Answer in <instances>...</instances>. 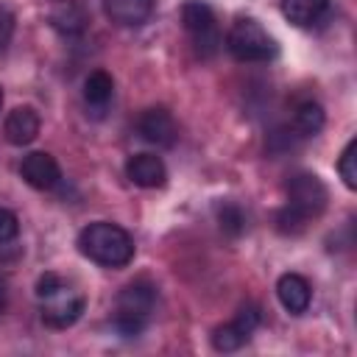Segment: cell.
I'll return each mask as SVG.
<instances>
[{"label": "cell", "instance_id": "6da1fadb", "mask_svg": "<svg viewBox=\"0 0 357 357\" xmlns=\"http://www.w3.org/2000/svg\"><path fill=\"white\" fill-rule=\"evenodd\" d=\"M329 192L315 173H296L287 184V204L276 215V226L284 234H298L312 218L326 209Z\"/></svg>", "mask_w": 357, "mask_h": 357}, {"label": "cell", "instance_id": "7a4b0ae2", "mask_svg": "<svg viewBox=\"0 0 357 357\" xmlns=\"http://www.w3.org/2000/svg\"><path fill=\"white\" fill-rule=\"evenodd\" d=\"M78 251L103 268H126L134 259V240L123 226L109 220H95L81 229Z\"/></svg>", "mask_w": 357, "mask_h": 357}, {"label": "cell", "instance_id": "3957f363", "mask_svg": "<svg viewBox=\"0 0 357 357\" xmlns=\"http://www.w3.org/2000/svg\"><path fill=\"white\" fill-rule=\"evenodd\" d=\"M36 298L42 304V321L50 329H67L73 326L84 310H86V298L81 290H75L67 279H61L59 273L47 271L36 279Z\"/></svg>", "mask_w": 357, "mask_h": 357}, {"label": "cell", "instance_id": "277c9868", "mask_svg": "<svg viewBox=\"0 0 357 357\" xmlns=\"http://www.w3.org/2000/svg\"><path fill=\"white\" fill-rule=\"evenodd\" d=\"M153 307H156V287L151 282L139 279V282L126 284L120 290V296H117V312H114V329H117V335L137 337L145 329Z\"/></svg>", "mask_w": 357, "mask_h": 357}, {"label": "cell", "instance_id": "5b68a950", "mask_svg": "<svg viewBox=\"0 0 357 357\" xmlns=\"http://www.w3.org/2000/svg\"><path fill=\"white\" fill-rule=\"evenodd\" d=\"M226 50L237 61H271L276 56V39L251 17H240L231 22L226 33Z\"/></svg>", "mask_w": 357, "mask_h": 357}, {"label": "cell", "instance_id": "8992f818", "mask_svg": "<svg viewBox=\"0 0 357 357\" xmlns=\"http://www.w3.org/2000/svg\"><path fill=\"white\" fill-rule=\"evenodd\" d=\"M181 25L190 33V39L201 56L218 53L220 33H218V22H215V11L204 0H187L181 6Z\"/></svg>", "mask_w": 357, "mask_h": 357}, {"label": "cell", "instance_id": "52a82bcc", "mask_svg": "<svg viewBox=\"0 0 357 357\" xmlns=\"http://www.w3.org/2000/svg\"><path fill=\"white\" fill-rule=\"evenodd\" d=\"M259 326V307L257 304H245L237 310L234 321L218 326L212 332V346L218 351H237L240 346L248 343V337L254 335V329Z\"/></svg>", "mask_w": 357, "mask_h": 357}, {"label": "cell", "instance_id": "ba28073f", "mask_svg": "<svg viewBox=\"0 0 357 357\" xmlns=\"http://www.w3.org/2000/svg\"><path fill=\"white\" fill-rule=\"evenodd\" d=\"M137 131L145 142L156 145V148H173L178 139V126L173 120V114L165 106H151L139 114L137 120Z\"/></svg>", "mask_w": 357, "mask_h": 357}, {"label": "cell", "instance_id": "9c48e42d", "mask_svg": "<svg viewBox=\"0 0 357 357\" xmlns=\"http://www.w3.org/2000/svg\"><path fill=\"white\" fill-rule=\"evenodd\" d=\"M20 176L33 190H53L61 181V167L47 151H31L20 162Z\"/></svg>", "mask_w": 357, "mask_h": 357}, {"label": "cell", "instance_id": "30bf717a", "mask_svg": "<svg viewBox=\"0 0 357 357\" xmlns=\"http://www.w3.org/2000/svg\"><path fill=\"white\" fill-rule=\"evenodd\" d=\"M39 128H42V120L36 114L33 106H17L8 112L6 123H3V134L11 145L22 148V145H31L36 137H39Z\"/></svg>", "mask_w": 357, "mask_h": 357}, {"label": "cell", "instance_id": "8fae6325", "mask_svg": "<svg viewBox=\"0 0 357 357\" xmlns=\"http://www.w3.org/2000/svg\"><path fill=\"white\" fill-rule=\"evenodd\" d=\"M126 176L131 184L153 190V187H162L167 181V167L156 153H134L126 162Z\"/></svg>", "mask_w": 357, "mask_h": 357}, {"label": "cell", "instance_id": "7c38bea8", "mask_svg": "<svg viewBox=\"0 0 357 357\" xmlns=\"http://www.w3.org/2000/svg\"><path fill=\"white\" fill-rule=\"evenodd\" d=\"M276 298L290 315H301L312 301V287L301 273H282L276 282Z\"/></svg>", "mask_w": 357, "mask_h": 357}, {"label": "cell", "instance_id": "4fadbf2b", "mask_svg": "<svg viewBox=\"0 0 357 357\" xmlns=\"http://www.w3.org/2000/svg\"><path fill=\"white\" fill-rule=\"evenodd\" d=\"M47 20H50L53 31L61 33V36H81L86 31V25H89L86 8L78 0H59V3H53Z\"/></svg>", "mask_w": 357, "mask_h": 357}, {"label": "cell", "instance_id": "5bb4252c", "mask_svg": "<svg viewBox=\"0 0 357 357\" xmlns=\"http://www.w3.org/2000/svg\"><path fill=\"white\" fill-rule=\"evenodd\" d=\"M156 0H103V11L112 22L123 28H139L151 20Z\"/></svg>", "mask_w": 357, "mask_h": 357}, {"label": "cell", "instance_id": "9a60e30c", "mask_svg": "<svg viewBox=\"0 0 357 357\" xmlns=\"http://www.w3.org/2000/svg\"><path fill=\"white\" fill-rule=\"evenodd\" d=\"M329 11V0H282V14L298 28L318 25Z\"/></svg>", "mask_w": 357, "mask_h": 357}, {"label": "cell", "instance_id": "2e32d148", "mask_svg": "<svg viewBox=\"0 0 357 357\" xmlns=\"http://www.w3.org/2000/svg\"><path fill=\"white\" fill-rule=\"evenodd\" d=\"M112 95H114V81H112V75L106 70H95V73L86 75V81H84V100H86V106L103 112L106 103L112 100Z\"/></svg>", "mask_w": 357, "mask_h": 357}, {"label": "cell", "instance_id": "e0dca14e", "mask_svg": "<svg viewBox=\"0 0 357 357\" xmlns=\"http://www.w3.org/2000/svg\"><path fill=\"white\" fill-rule=\"evenodd\" d=\"M324 123H326V114H324V106L318 100H301L296 106V112H293V126H296V131L301 137L321 134Z\"/></svg>", "mask_w": 357, "mask_h": 357}, {"label": "cell", "instance_id": "ac0fdd59", "mask_svg": "<svg viewBox=\"0 0 357 357\" xmlns=\"http://www.w3.org/2000/svg\"><path fill=\"white\" fill-rule=\"evenodd\" d=\"M337 173L349 190H357V139H349L340 159H337Z\"/></svg>", "mask_w": 357, "mask_h": 357}, {"label": "cell", "instance_id": "d6986e66", "mask_svg": "<svg viewBox=\"0 0 357 357\" xmlns=\"http://www.w3.org/2000/svg\"><path fill=\"white\" fill-rule=\"evenodd\" d=\"M218 223H220V229H223L226 234L237 237V234H243V229H245V215H243V209H240L237 204L226 201V204L218 206Z\"/></svg>", "mask_w": 357, "mask_h": 357}, {"label": "cell", "instance_id": "ffe728a7", "mask_svg": "<svg viewBox=\"0 0 357 357\" xmlns=\"http://www.w3.org/2000/svg\"><path fill=\"white\" fill-rule=\"evenodd\" d=\"M17 234H20V218L11 209H3L0 206V245L3 243H11Z\"/></svg>", "mask_w": 357, "mask_h": 357}, {"label": "cell", "instance_id": "44dd1931", "mask_svg": "<svg viewBox=\"0 0 357 357\" xmlns=\"http://www.w3.org/2000/svg\"><path fill=\"white\" fill-rule=\"evenodd\" d=\"M11 36H14V14L0 6V53L8 47Z\"/></svg>", "mask_w": 357, "mask_h": 357}, {"label": "cell", "instance_id": "7402d4cb", "mask_svg": "<svg viewBox=\"0 0 357 357\" xmlns=\"http://www.w3.org/2000/svg\"><path fill=\"white\" fill-rule=\"evenodd\" d=\"M6 310V282L0 279V312Z\"/></svg>", "mask_w": 357, "mask_h": 357}, {"label": "cell", "instance_id": "603a6c76", "mask_svg": "<svg viewBox=\"0 0 357 357\" xmlns=\"http://www.w3.org/2000/svg\"><path fill=\"white\" fill-rule=\"evenodd\" d=\"M0 106H3V89H0Z\"/></svg>", "mask_w": 357, "mask_h": 357}]
</instances>
